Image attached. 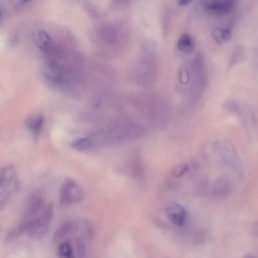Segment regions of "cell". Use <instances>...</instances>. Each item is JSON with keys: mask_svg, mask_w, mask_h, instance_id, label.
Instances as JSON below:
<instances>
[{"mask_svg": "<svg viewBox=\"0 0 258 258\" xmlns=\"http://www.w3.org/2000/svg\"><path fill=\"white\" fill-rule=\"evenodd\" d=\"M76 253L78 257H84L86 252V245L84 240L81 237L77 236L75 239Z\"/></svg>", "mask_w": 258, "mask_h": 258, "instance_id": "17", "label": "cell"}, {"mask_svg": "<svg viewBox=\"0 0 258 258\" xmlns=\"http://www.w3.org/2000/svg\"><path fill=\"white\" fill-rule=\"evenodd\" d=\"M53 213V204L51 203L37 217L29 220H22L21 223L12 229V232L16 237L25 234L32 238H41L48 230Z\"/></svg>", "mask_w": 258, "mask_h": 258, "instance_id": "1", "label": "cell"}, {"mask_svg": "<svg viewBox=\"0 0 258 258\" xmlns=\"http://www.w3.org/2000/svg\"><path fill=\"white\" fill-rule=\"evenodd\" d=\"M233 189V183L230 177L227 175L218 176L213 185V194L217 198L227 197Z\"/></svg>", "mask_w": 258, "mask_h": 258, "instance_id": "8", "label": "cell"}, {"mask_svg": "<svg viewBox=\"0 0 258 258\" xmlns=\"http://www.w3.org/2000/svg\"><path fill=\"white\" fill-rule=\"evenodd\" d=\"M202 5L208 11L217 14H226L232 11L236 0H202Z\"/></svg>", "mask_w": 258, "mask_h": 258, "instance_id": "7", "label": "cell"}, {"mask_svg": "<svg viewBox=\"0 0 258 258\" xmlns=\"http://www.w3.org/2000/svg\"><path fill=\"white\" fill-rule=\"evenodd\" d=\"M71 146L76 150L86 151L92 149L93 144L89 138L81 137L73 140L71 143Z\"/></svg>", "mask_w": 258, "mask_h": 258, "instance_id": "16", "label": "cell"}, {"mask_svg": "<svg viewBox=\"0 0 258 258\" xmlns=\"http://www.w3.org/2000/svg\"><path fill=\"white\" fill-rule=\"evenodd\" d=\"M214 162L219 168L228 170L241 177L243 173L241 161L237 152L230 143L224 142L214 146Z\"/></svg>", "mask_w": 258, "mask_h": 258, "instance_id": "2", "label": "cell"}, {"mask_svg": "<svg viewBox=\"0 0 258 258\" xmlns=\"http://www.w3.org/2000/svg\"><path fill=\"white\" fill-rule=\"evenodd\" d=\"M23 1H24V2H28V1H30V0H23Z\"/></svg>", "mask_w": 258, "mask_h": 258, "instance_id": "22", "label": "cell"}, {"mask_svg": "<svg viewBox=\"0 0 258 258\" xmlns=\"http://www.w3.org/2000/svg\"><path fill=\"white\" fill-rule=\"evenodd\" d=\"M32 39L36 46L44 52L48 51L52 46L50 36L44 31L37 29L32 32Z\"/></svg>", "mask_w": 258, "mask_h": 258, "instance_id": "10", "label": "cell"}, {"mask_svg": "<svg viewBox=\"0 0 258 258\" xmlns=\"http://www.w3.org/2000/svg\"><path fill=\"white\" fill-rule=\"evenodd\" d=\"M195 42L192 37L187 34H184L178 39L177 43V48L185 53L191 52L195 48Z\"/></svg>", "mask_w": 258, "mask_h": 258, "instance_id": "13", "label": "cell"}, {"mask_svg": "<svg viewBox=\"0 0 258 258\" xmlns=\"http://www.w3.org/2000/svg\"><path fill=\"white\" fill-rule=\"evenodd\" d=\"M44 122L43 116L41 114L30 115L26 120L25 123L27 127L32 131L39 132L43 125Z\"/></svg>", "mask_w": 258, "mask_h": 258, "instance_id": "15", "label": "cell"}, {"mask_svg": "<svg viewBox=\"0 0 258 258\" xmlns=\"http://www.w3.org/2000/svg\"><path fill=\"white\" fill-rule=\"evenodd\" d=\"M47 206L41 191L39 190L33 191L25 200L23 220H29L37 217L44 211Z\"/></svg>", "mask_w": 258, "mask_h": 258, "instance_id": "5", "label": "cell"}, {"mask_svg": "<svg viewBox=\"0 0 258 258\" xmlns=\"http://www.w3.org/2000/svg\"><path fill=\"white\" fill-rule=\"evenodd\" d=\"M41 72L45 78L55 83H60L66 79L64 70L57 63L47 61L43 63Z\"/></svg>", "mask_w": 258, "mask_h": 258, "instance_id": "6", "label": "cell"}, {"mask_svg": "<svg viewBox=\"0 0 258 258\" xmlns=\"http://www.w3.org/2000/svg\"><path fill=\"white\" fill-rule=\"evenodd\" d=\"M57 254L62 258L74 257V250L72 242L69 239L60 241L57 246Z\"/></svg>", "mask_w": 258, "mask_h": 258, "instance_id": "12", "label": "cell"}, {"mask_svg": "<svg viewBox=\"0 0 258 258\" xmlns=\"http://www.w3.org/2000/svg\"><path fill=\"white\" fill-rule=\"evenodd\" d=\"M85 197V192L80 184L74 179L68 178L61 184L59 202L62 207L82 202Z\"/></svg>", "mask_w": 258, "mask_h": 258, "instance_id": "4", "label": "cell"}, {"mask_svg": "<svg viewBox=\"0 0 258 258\" xmlns=\"http://www.w3.org/2000/svg\"><path fill=\"white\" fill-rule=\"evenodd\" d=\"M20 183L15 168L12 165L3 167L0 172V209L8 204L19 190Z\"/></svg>", "mask_w": 258, "mask_h": 258, "instance_id": "3", "label": "cell"}, {"mask_svg": "<svg viewBox=\"0 0 258 258\" xmlns=\"http://www.w3.org/2000/svg\"><path fill=\"white\" fill-rule=\"evenodd\" d=\"M79 230V226L72 221H68L60 225L55 230L53 241L54 242L61 241L69 235L75 233Z\"/></svg>", "mask_w": 258, "mask_h": 258, "instance_id": "11", "label": "cell"}, {"mask_svg": "<svg viewBox=\"0 0 258 258\" xmlns=\"http://www.w3.org/2000/svg\"><path fill=\"white\" fill-rule=\"evenodd\" d=\"M192 0H178V4L179 6L184 7L189 5Z\"/></svg>", "mask_w": 258, "mask_h": 258, "instance_id": "21", "label": "cell"}, {"mask_svg": "<svg viewBox=\"0 0 258 258\" xmlns=\"http://www.w3.org/2000/svg\"><path fill=\"white\" fill-rule=\"evenodd\" d=\"M188 166L187 164H182L179 165L175 168L172 172V174L174 177H178L182 175L186 171L188 170Z\"/></svg>", "mask_w": 258, "mask_h": 258, "instance_id": "19", "label": "cell"}, {"mask_svg": "<svg viewBox=\"0 0 258 258\" xmlns=\"http://www.w3.org/2000/svg\"><path fill=\"white\" fill-rule=\"evenodd\" d=\"M179 82L183 85H186L190 80V74L186 67L181 68L179 74Z\"/></svg>", "mask_w": 258, "mask_h": 258, "instance_id": "18", "label": "cell"}, {"mask_svg": "<svg viewBox=\"0 0 258 258\" xmlns=\"http://www.w3.org/2000/svg\"><path fill=\"white\" fill-rule=\"evenodd\" d=\"M212 34L215 41L219 44L226 43L231 37V31L227 28H215L213 29Z\"/></svg>", "mask_w": 258, "mask_h": 258, "instance_id": "14", "label": "cell"}, {"mask_svg": "<svg viewBox=\"0 0 258 258\" xmlns=\"http://www.w3.org/2000/svg\"><path fill=\"white\" fill-rule=\"evenodd\" d=\"M166 217L169 221L177 226L184 225L186 219V212L184 208L175 203L168 205L164 210Z\"/></svg>", "mask_w": 258, "mask_h": 258, "instance_id": "9", "label": "cell"}, {"mask_svg": "<svg viewBox=\"0 0 258 258\" xmlns=\"http://www.w3.org/2000/svg\"><path fill=\"white\" fill-rule=\"evenodd\" d=\"M249 230L252 234L258 236V220L254 221L250 224Z\"/></svg>", "mask_w": 258, "mask_h": 258, "instance_id": "20", "label": "cell"}]
</instances>
